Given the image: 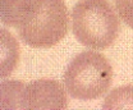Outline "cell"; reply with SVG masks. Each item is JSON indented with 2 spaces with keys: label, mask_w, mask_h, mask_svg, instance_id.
I'll use <instances>...</instances> for the list:
<instances>
[{
  "label": "cell",
  "mask_w": 133,
  "mask_h": 110,
  "mask_svg": "<svg viewBox=\"0 0 133 110\" xmlns=\"http://www.w3.org/2000/svg\"><path fill=\"white\" fill-rule=\"evenodd\" d=\"M69 28L68 8L63 0H45L31 22L18 30L24 44L46 49L64 38Z\"/></svg>",
  "instance_id": "obj_3"
},
{
  "label": "cell",
  "mask_w": 133,
  "mask_h": 110,
  "mask_svg": "<svg viewBox=\"0 0 133 110\" xmlns=\"http://www.w3.org/2000/svg\"><path fill=\"white\" fill-rule=\"evenodd\" d=\"M115 8L122 21L133 28V0H115Z\"/></svg>",
  "instance_id": "obj_8"
},
{
  "label": "cell",
  "mask_w": 133,
  "mask_h": 110,
  "mask_svg": "<svg viewBox=\"0 0 133 110\" xmlns=\"http://www.w3.org/2000/svg\"><path fill=\"white\" fill-rule=\"evenodd\" d=\"M68 108V97L63 86L54 79H37L24 86L21 109L63 110Z\"/></svg>",
  "instance_id": "obj_4"
},
{
  "label": "cell",
  "mask_w": 133,
  "mask_h": 110,
  "mask_svg": "<svg viewBox=\"0 0 133 110\" xmlns=\"http://www.w3.org/2000/svg\"><path fill=\"white\" fill-rule=\"evenodd\" d=\"M24 83L19 81H6L1 83L3 109H21V97Z\"/></svg>",
  "instance_id": "obj_7"
},
{
  "label": "cell",
  "mask_w": 133,
  "mask_h": 110,
  "mask_svg": "<svg viewBox=\"0 0 133 110\" xmlns=\"http://www.w3.org/2000/svg\"><path fill=\"white\" fill-rule=\"evenodd\" d=\"M72 28L84 46L104 50L119 33V18L108 0H79L72 10Z\"/></svg>",
  "instance_id": "obj_1"
},
{
  "label": "cell",
  "mask_w": 133,
  "mask_h": 110,
  "mask_svg": "<svg viewBox=\"0 0 133 110\" xmlns=\"http://www.w3.org/2000/svg\"><path fill=\"white\" fill-rule=\"evenodd\" d=\"M113 82L109 60L96 51H83L74 56L64 73L68 95L78 100H95L108 94Z\"/></svg>",
  "instance_id": "obj_2"
},
{
  "label": "cell",
  "mask_w": 133,
  "mask_h": 110,
  "mask_svg": "<svg viewBox=\"0 0 133 110\" xmlns=\"http://www.w3.org/2000/svg\"><path fill=\"white\" fill-rule=\"evenodd\" d=\"M45 0H1V22L19 30L31 22Z\"/></svg>",
  "instance_id": "obj_5"
},
{
  "label": "cell",
  "mask_w": 133,
  "mask_h": 110,
  "mask_svg": "<svg viewBox=\"0 0 133 110\" xmlns=\"http://www.w3.org/2000/svg\"><path fill=\"white\" fill-rule=\"evenodd\" d=\"M102 109H133V86H123L106 96Z\"/></svg>",
  "instance_id": "obj_6"
}]
</instances>
